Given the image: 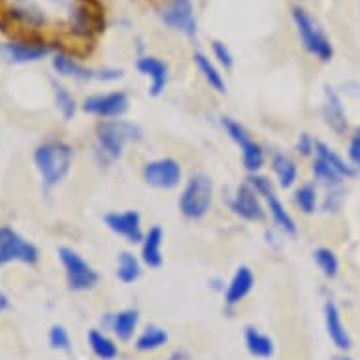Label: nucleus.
Listing matches in <instances>:
<instances>
[{
  "label": "nucleus",
  "mask_w": 360,
  "mask_h": 360,
  "mask_svg": "<svg viewBox=\"0 0 360 360\" xmlns=\"http://www.w3.org/2000/svg\"><path fill=\"white\" fill-rule=\"evenodd\" d=\"M142 140V129L124 119H106L96 129V153L102 155V162L121 159L124 146Z\"/></svg>",
  "instance_id": "f257e3e1"
},
{
  "label": "nucleus",
  "mask_w": 360,
  "mask_h": 360,
  "mask_svg": "<svg viewBox=\"0 0 360 360\" xmlns=\"http://www.w3.org/2000/svg\"><path fill=\"white\" fill-rule=\"evenodd\" d=\"M74 151L66 142L49 140L34 149V166L46 187L59 185L72 168Z\"/></svg>",
  "instance_id": "f03ea898"
},
{
  "label": "nucleus",
  "mask_w": 360,
  "mask_h": 360,
  "mask_svg": "<svg viewBox=\"0 0 360 360\" xmlns=\"http://www.w3.org/2000/svg\"><path fill=\"white\" fill-rule=\"evenodd\" d=\"M292 21H295L296 32L300 36L302 48L307 53L317 57L323 63H328L334 57V46L326 32L321 29V25L313 19V15L304 8H292Z\"/></svg>",
  "instance_id": "7ed1b4c3"
},
{
  "label": "nucleus",
  "mask_w": 360,
  "mask_h": 360,
  "mask_svg": "<svg viewBox=\"0 0 360 360\" xmlns=\"http://www.w3.org/2000/svg\"><path fill=\"white\" fill-rule=\"evenodd\" d=\"M213 202V181L206 174H195L187 179L184 193L179 195V212L187 219L206 217Z\"/></svg>",
  "instance_id": "20e7f679"
},
{
  "label": "nucleus",
  "mask_w": 360,
  "mask_h": 360,
  "mask_svg": "<svg viewBox=\"0 0 360 360\" xmlns=\"http://www.w3.org/2000/svg\"><path fill=\"white\" fill-rule=\"evenodd\" d=\"M59 259L63 266H65L66 281H68V287L72 290L85 292V290L95 289L96 285H98V281H101L98 272L77 251L70 248H60Z\"/></svg>",
  "instance_id": "39448f33"
},
{
  "label": "nucleus",
  "mask_w": 360,
  "mask_h": 360,
  "mask_svg": "<svg viewBox=\"0 0 360 360\" xmlns=\"http://www.w3.org/2000/svg\"><path fill=\"white\" fill-rule=\"evenodd\" d=\"M221 124H223L224 132L229 134L232 142L236 143L240 151H242V162L243 168L249 172V174H259L260 168L264 166V149L260 148L259 143L255 142L251 134L248 132V129L240 124L236 119L232 117H223L221 119Z\"/></svg>",
  "instance_id": "423d86ee"
},
{
  "label": "nucleus",
  "mask_w": 360,
  "mask_h": 360,
  "mask_svg": "<svg viewBox=\"0 0 360 360\" xmlns=\"http://www.w3.org/2000/svg\"><path fill=\"white\" fill-rule=\"evenodd\" d=\"M40 259V251L34 243L25 240L19 232L10 226H0V266L10 262H23V264H36Z\"/></svg>",
  "instance_id": "0eeeda50"
},
{
  "label": "nucleus",
  "mask_w": 360,
  "mask_h": 360,
  "mask_svg": "<svg viewBox=\"0 0 360 360\" xmlns=\"http://www.w3.org/2000/svg\"><path fill=\"white\" fill-rule=\"evenodd\" d=\"M157 15L166 27L189 36V38H195L198 32L193 0H168V4L160 8Z\"/></svg>",
  "instance_id": "6e6552de"
},
{
  "label": "nucleus",
  "mask_w": 360,
  "mask_h": 360,
  "mask_svg": "<svg viewBox=\"0 0 360 360\" xmlns=\"http://www.w3.org/2000/svg\"><path fill=\"white\" fill-rule=\"evenodd\" d=\"M129 95L124 91H112V93H104V95L87 96L82 104L83 112L104 119V121L123 117L124 113L129 112Z\"/></svg>",
  "instance_id": "1a4fd4ad"
},
{
  "label": "nucleus",
  "mask_w": 360,
  "mask_h": 360,
  "mask_svg": "<svg viewBox=\"0 0 360 360\" xmlns=\"http://www.w3.org/2000/svg\"><path fill=\"white\" fill-rule=\"evenodd\" d=\"M142 176L146 179V184L155 187V189L170 191L176 189L177 185L181 184L184 172H181V166L176 159L166 157V159H155L146 162Z\"/></svg>",
  "instance_id": "9d476101"
},
{
  "label": "nucleus",
  "mask_w": 360,
  "mask_h": 360,
  "mask_svg": "<svg viewBox=\"0 0 360 360\" xmlns=\"http://www.w3.org/2000/svg\"><path fill=\"white\" fill-rule=\"evenodd\" d=\"M104 223L113 234L124 238L129 243H142V215L136 210L127 212H110L104 215Z\"/></svg>",
  "instance_id": "9b49d317"
},
{
  "label": "nucleus",
  "mask_w": 360,
  "mask_h": 360,
  "mask_svg": "<svg viewBox=\"0 0 360 360\" xmlns=\"http://www.w3.org/2000/svg\"><path fill=\"white\" fill-rule=\"evenodd\" d=\"M231 210L238 217H242L243 221H251V223H260L266 217V210L260 202V196L248 181L238 187L236 195L231 200Z\"/></svg>",
  "instance_id": "f8f14e48"
},
{
  "label": "nucleus",
  "mask_w": 360,
  "mask_h": 360,
  "mask_svg": "<svg viewBox=\"0 0 360 360\" xmlns=\"http://www.w3.org/2000/svg\"><path fill=\"white\" fill-rule=\"evenodd\" d=\"M0 53L4 55L10 63H34L49 55V48L41 41H10L0 48Z\"/></svg>",
  "instance_id": "ddd939ff"
},
{
  "label": "nucleus",
  "mask_w": 360,
  "mask_h": 360,
  "mask_svg": "<svg viewBox=\"0 0 360 360\" xmlns=\"http://www.w3.org/2000/svg\"><path fill=\"white\" fill-rule=\"evenodd\" d=\"M136 68L142 76L151 79V87H149V95L160 96L165 91L166 83H168V65L165 60L153 55H146L136 60Z\"/></svg>",
  "instance_id": "4468645a"
},
{
  "label": "nucleus",
  "mask_w": 360,
  "mask_h": 360,
  "mask_svg": "<svg viewBox=\"0 0 360 360\" xmlns=\"http://www.w3.org/2000/svg\"><path fill=\"white\" fill-rule=\"evenodd\" d=\"M325 326L330 342L340 351H349V349L353 347V340L349 336L347 326L343 325L342 311H340V307L334 302H326L325 304Z\"/></svg>",
  "instance_id": "2eb2a0df"
},
{
  "label": "nucleus",
  "mask_w": 360,
  "mask_h": 360,
  "mask_svg": "<svg viewBox=\"0 0 360 360\" xmlns=\"http://www.w3.org/2000/svg\"><path fill=\"white\" fill-rule=\"evenodd\" d=\"M255 274L249 266H240L224 290V304L229 307L238 306L240 302L245 300V296L253 290Z\"/></svg>",
  "instance_id": "dca6fc26"
},
{
  "label": "nucleus",
  "mask_w": 360,
  "mask_h": 360,
  "mask_svg": "<svg viewBox=\"0 0 360 360\" xmlns=\"http://www.w3.org/2000/svg\"><path fill=\"white\" fill-rule=\"evenodd\" d=\"M323 117L325 123L330 127L338 136H342L347 130V113L343 102L332 87H325V101H323Z\"/></svg>",
  "instance_id": "f3484780"
},
{
  "label": "nucleus",
  "mask_w": 360,
  "mask_h": 360,
  "mask_svg": "<svg viewBox=\"0 0 360 360\" xmlns=\"http://www.w3.org/2000/svg\"><path fill=\"white\" fill-rule=\"evenodd\" d=\"M162 242H165V231L160 226H151L142 240V262L149 268H160L162 266Z\"/></svg>",
  "instance_id": "a211bd4d"
},
{
  "label": "nucleus",
  "mask_w": 360,
  "mask_h": 360,
  "mask_svg": "<svg viewBox=\"0 0 360 360\" xmlns=\"http://www.w3.org/2000/svg\"><path fill=\"white\" fill-rule=\"evenodd\" d=\"M51 65H53V70L63 77H74V79H79V82L96 79V70H91L87 66H83L79 60H76L74 57L66 53L53 55Z\"/></svg>",
  "instance_id": "6ab92c4d"
},
{
  "label": "nucleus",
  "mask_w": 360,
  "mask_h": 360,
  "mask_svg": "<svg viewBox=\"0 0 360 360\" xmlns=\"http://www.w3.org/2000/svg\"><path fill=\"white\" fill-rule=\"evenodd\" d=\"M138 323H140V311L134 309V307H129V309H121V311L113 313L110 317V328L115 334L119 342H129L134 338L138 328Z\"/></svg>",
  "instance_id": "aec40b11"
},
{
  "label": "nucleus",
  "mask_w": 360,
  "mask_h": 360,
  "mask_svg": "<svg viewBox=\"0 0 360 360\" xmlns=\"http://www.w3.org/2000/svg\"><path fill=\"white\" fill-rule=\"evenodd\" d=\"M266 204H268V212L272 215L274 224L278 226L279 231L285 232V234H289V236H295L296 231H298V226H296V221L292 219L289 212H287V207L285 204L278 198L276 193L266 196Z\"/></svg>",
  "instance_id": "412c9836"
},
{
  "label": "nucleus",
  "mask_w": 360,
  "mask_h": 360,
  "mask_svg": "<svg viewBox=\"0 0 360 360\" xmlns=\"http://www.w3.org/2000/svg\"><path fill=\"white\" fill-rule=\"evenodd\" d=\"M243 338H245V347L249 354H253L257 359H270L274 354V340L264 332H260L259 328L248 326Z\"/></svg>",
  "instance_id": "4be33fe9"
},
{
  "label": "nucleus",
  "mask_w": 360,
  "mask_h": 360,
  "mask_svg": "<svg viewBox=\"0 0 360 360\" xmlns=\"http://www.w3.org/2000/svg\"><path fill=\"white\" fill-rule=\"evenodd\" d=\"M272 170L276 174L281 189H290L298 179V166L285 153H276L272 157Z\"/></svg>",
  "instance_id": "5701e85b"
},
{
  "label": "nucleus",
  "mask_w": 360,
  "mask_h": 360,
  "mask_svg": "<svg viewBox=\"0 0 360 360\" xmlns=\"http://www.w3.org/2000/svg\"><path fill=\"white\" fill-rule=\"evenodd\" d=\"M193 60H195L196 68L202 74V77L206 79V83L213 91L217 93H226V83H224L223 74L219 72V68L213 65V60L204 53H195L193 55Z\"/></svg>",
  "instance_id": "b1692460"
},
{
  "label": "nucleus",
  "mask_w": 360,
  "mask_h": 360,
  "mask_svg": "<svg viewBox=\"0 0 360 360\" xmlns=\"http://www.w3.org/2000/svg\"><path fill=\"white\" fill-rule=\"evenodd\" d=\"M87 342L91 351L95 353V356H98L101 360H113L117 359L119 354V347L115 345L112 338L104 334L98 328H93V330H89L87 334Z\"/></svg>",
  "instance_id": "393cba45"
},
{
  "label": "nucleus",
  "mask_w": 360,
  "mask_h": 360,
  "mask_svg": "<svg viewBox=\"0 0 360 360\" xmlns=\"http://www.w3.org/2000/svg\"><path fill=\"white\" fill-rule=\"evenodd\" d=\"M315 155H317L319 159L325 160V162H328L343 179H345V177H353L354 174H356V168H354L351 162H347V160L343 159L342 155L336 153L330 146H326L325 142L315 143Z\"/></svg>",
  "instance_id": "a878e982"
},
{
  "label": "nucleus",
  "mask_w": 360,
  "mask_h": 360,
  "mask_svg": "<svg viewBox=\"0 0 360 360\" xmlns=\"http://www.w3.org/2000/svg\"><path fill=\"white\" fill-rule=\"evenodd\" d=\"M166 343H168V332L157 325H149L136 338L134 345H136L140 353H149V351H157V349H160Z\"/></svg>",
  "instance_id": "bb28decb"
},
{
  "label": "nucleus",
  "mask_w": 360,
  "mask_h": 360,
  "mask_svg": "<svg viewBox=\"0 0 360 360\" xmlns=\"http://www.w3.org/2000/svg\"><path fill=\"white\" fill-rule=\"evenodd\" d=\"M115 274H117L119 281L127 285L134 283L142 276V264H140L138 257H134V253L123 251L117 257V272Z\"/></svg>",
  "instance_id": "cd10ccee"
},
{
  "label": "nucleus",
  "mask_w": 360,
  "mask_h": 360,
  "mask_svg": "<svg viewBox=\"0 0 360 360\" xmlns=\"http://www.w3.org/2000/svg\"><path fill=\"white\" fill-rule=\"evenodd\" d=\"M313 260L315 264L319 266V270L323 276L328 279H334L340 274V260H338L336 253L328 248H319L313 251Z\"/></svg>",
  "instance_id": "c85d7f7f"
},
{
  "label": "nucleus",
  "mask_w": 360,
  "mask_h": 360,
  "mask_svg": "<svg viewBox=\"0 0 360 360\" xmlns=\"http://www.w3.org/2000/svg\"><path fill=\"white\" fill-rule=\"evenodd\" d=\"M12 18L29 25V27H40V25L46 23V15L41 13V10L36 6L34 2H21L18 6H13Z\"/></svg>",
  "instance_id": "c756f323"
},
{
  "label": "nucleus",
  "mask_w": 360,
  "mask_h": 360,
  "mask_svg": "<svg viewBox=\"0 0 360 360\" xmlns=\"http://www.w3.org/2000/svg\"><path fill=\"white\" fill-rule=\"evenodd\" d=\"M311 172L319 184H325L326 187H332V189L340 187L343 181V177L340 176V174H338V172L328 165V162H325V160L319 159V157H315V160H313Z\"/></svg>",
  "instance_id": "7c9ffc66"
},
{
  "label": "nucleus",
  "mask_w": 360,
  "mask_h": 360,
  "mask_svg": "<svg viewBox=\"0 0 360 360\" xmlns=\"http://www.w3.org/2000/svg\"><path fill=\"white\" fill-rule=\"evenodd\" d=\"M295 204L298 206L302 213L311 215L317 212V204H319V195H317V187L313 184L302 185L300 189L295 193Z\"/></svg>",
  "instance_id": "2f4dec72"
},
{
  "label": "nucleus",
  "mask_w": 360,
  "mask_h": 360,
  "mask_svg": "<svg viewBox=\"0 0 360 360\" xmlns=\"http://www.w3.org/2000/svg\"><path fill=\"white\" fill-rule=\"evenodd\" d=\"M53 96H55V104L59 108L60 115L65 117V121H70L74 119L77 112V104L74 101V96L70 95V91L63 85H59L57 82H53Z\"/></svg>",
  "instance_id": "473e14b6"
},
{
  "label": "nucleus",
  "mask_w": 360,
  "mask_h": 360,
  "mask_svg": "<svg viewBox=\"0 0 360 360\" xmlns=\"http://www.w3.org/2000/svg\"><path fill=\"white\" fill-rule=\"evenodd\" d=\"M49 343H51V347L57 349V351H70L72 349V342H70V334L66 330L65 326L55 325L51 326V330H49Z\"/></svg>",
  "instance_id": "72a5a7b5"
},
{
  "label": "nucleus",
  "mask_w": 360,
  "mask_h": 360,
  "mask_svg": "<svg viewBox=\"0 0 360 360\" xmlns=\"http://www.w3.org/2000/svg\"><path fill=\"white\" fill-rule=\"evenodd\" d=\"M212 51H213V57L217 59V63L221 66H224L226 70L234 66V55H232L231 48L221 40H213L212 41Z\"/></svg>",
  "instance_id": "f704fd0d"
},
{
  "label": "nucleus",
  "mask_w": 360,
  "mask_h": 360,
  "mask_svg": "<svg viewBox=\"0 0 360 360\" xmlns=\"http://www.w3.org/2000/svg\"><path fill=\"white\" fill-rule=\"evenodd\" d=\"M248 184L251 185L255 191H257V195L264 196V198L268 195H272V193H274L272 181H270L268 177L259 176V174H251V176L248 177Z\"/></svg>",
  "instance_id": "c9c22d12"
},
{
  "label": "nucleus",
  "mask_w": 360,
  "mask_h": 360,
  "mask_svg": "<svg viewBox=\"0 0 360 360\" xmlns=\"http://www.w3.org/2000/svg\"><path fill=\"white\" fill-rule=\"evenodd\" d=\"M347 157H349V162H351L354 168H360V127L359 129H354L353 136H351V140H349Z\"/></svg>",
  "instance_id": "e433bc0d"
},
{
  "label": "nucleus",
  "mask_w": 360,
  "mask_h": 360,
  "mask_svg": "<svg viewBox=\"0 0 360 360\" xmlns=\"http://www.w3.org/2000/svg\"><path fill=\"white\" fill-rule=\"evenodd\" d=\"M315 140H313L307 132H304V134H300V138H298V142H296V151L302 155V157H311L313 153H315Z\"/></svg>",
  "instance_id": "4c0bfd02"
},
{
  "label": "nucleus",
  "mask_w": 360,
  "mask_h": 360,
  "mask_svg": "<svg viewBox=\"0 0 360 360\" xmlns=\"http://www.w3.org/2000/svg\"><path fill=\"white\" fill-rule=\"evenodd\" d=\"M124 76L123 70L119 68H102V70H96V79L101 82H117Z\"/></svg>",
  "instance_id": "58836bf2"
},
{
  "label": "nucleus",
  "mask_w": 360,
  "mask_h": 360,
  "mask_svg": "<svg viewBox=\"0 0 360 360\" xmlns=\"http://www.w3.org/2000/svg\"><path fill=\"white\" fill-rule=\"evenodd\" d=\"M168 360H189V353L185 349H177L168 356Z\"/></svg>",
  "instance_id": "ea45409f"
},
{
  "label": "nucleus",
  "mask_w": 360,
  "mask_h": 360,
  "mask_svg": "<svg viewBox=\"0 0 360 360\" xmlns=\"http://www.w3.org/2000/svg\"><path fill=\"white\" fill-rule=\"evenodd\" d=\"M10 298H8L6 292H0V311H8L10 309Z\"/></svg>",
  "instance_id": "a19ab883"
},
{
  "label": "nucleus",
  "mask_w": 360,
  "mask_h": 360,
  "mask_svg": "<svg viewBox=\"0 0 360 360\" xmlns=\"http://www.w3.org/2000/svg\"><path fill=\"white\" fill-rule=\"evenodd\" d=\"M338 360H354V359H349V356H342V359H338Z\"/></svg>",
  "instance_id": "79ce46f5"
}]
</instances>
